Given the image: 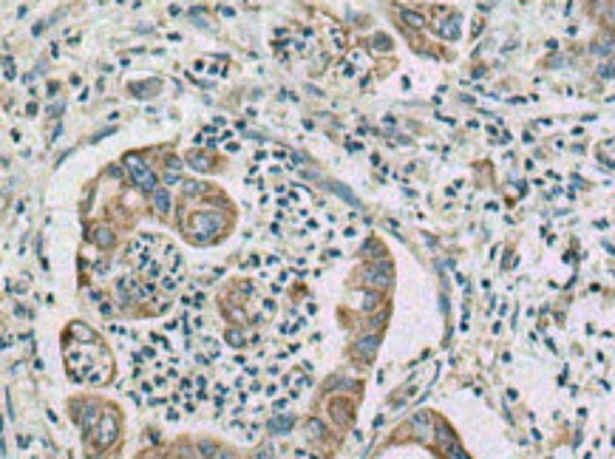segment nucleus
Listing matches in <instances>:
<instances>
[{"mask_svg":"<svg viewBox=\"0 0 615 459\" xmlns=\"http://www.w3.org/2000/svg\"><path fill=\"white\" fill-rule=\"evenodd\" d=\"M125 167H131V173H134V182L139 184V187H145V190H153V187H156V176H153V170H147V167L142 165L136 156H128V159H125Z\"/></svg>","mask_w":615,"mask_h":459,"instance_id":"obj_1","label":"nucleus"},{"mask_svg":"<svg viewBox=\"0 0 615 459\" xmlns=\"http://www.w3.org/2000/svg\"><path fill=\"white\" fill-rule=\"evenodd\" d=\"M377 346H380V340L374 335H369V337H363V340L354 346V355H357L360 360H372V357L377 355Z\"/></svg>","mask_w":615,"mask_h":459,"instance_id":"obj_2","label":"nucleus"},{"mask_svg":"<svg viewBox=\"0 0 615 459\" xmlns=\"http://www.w3.org/2000/svg\"><path fill=\"white\" fill-rule=\"evenodd\" d=\"M116 431H119V425H116V417H114V414H105V417H102V425H99V442H105V445H108V442L116 436Z\"/></svg>","mask_w":615,"mask_h":459,"instance_id":"obj_3","label":"nucleus"},{"mask_svg":"<svg viewBox=\"0 0 615 459\" xmlns=\"http://www.w3.org/2000/svg\"><path fill=\"white\" fill-rule=\"evenodd\" d=\"M289 428H292V417H286V414H278L267 423L269 434H289Z\"/></svg>","mask_w":615,"mask_h":459,"instance_id":"obj_4","label":"nucleus"},{"mask_svg":"<svg viewBox=\"0 0 615 459\" xmlns=\"http://www.w3.org/2000/svg\"><path fill=\"white\" fill-rule=\"evenodd\" d=\"M445 451H448V459H471L468 453H465V451H462V448H459L454 440H448V442H445Z\"/></svg>","mask_w":615,"mask_h":459,"instance_id":"obj_5","label":"nucleus"},{"mask_svg":"<svg viewBox=\"0 0 615 459\" xmlns=\"http://www.w3.org/2000/svg\"><path fill=\"white\" fill-rule=\"evenodd\" d=\"M402 20H406V23H411L414 29H422V26H426L422 14H417V12H402Z\"/></svg>","mask_w":615,"mask_h":459,"instance_id":"obj_6","label":"nucleus"},{"mask_svg":"<svg viewBox=\"0 0 615 459\" xmlns=\"http://www.w3.org/2000/svg\"><path fill=\"white\" fill-rule=\"evenodd\" d=\"M153 202H156L159 213H167V193L165 190H156V193H153Z\"/></svg>","mask_w":615,"mask_h":459,"instance_id":"obj_7","label":"nucleus"},{"mask_svg":"<svg viewBox=\"0 0 615 459\" xmlns=\"http://www.w3.org/2000/svg\"><path fill=\"white\" fill-rule=\"evenodd\" d=\"M199 451L204 453V456H207V459H213V456H216V451H219V448H216L213 442H199Z\"/></svg>","mask_w":615,"mask_h":459,"instance_id":"obj_8","label":"nucleus"},{"mask_svg":"<svg viewBox=\"0 0 615 459\" xmlns=\"http://www.w3.org/2000/svg\"><path fill=\"white\" fill-rule=\"evenodd\" d=\"M227 340H230V346H244V335H238L236 329L227 332Z\"/></svg>","mask_w":615,"mask_h":459,"instance_id":"obj_9","label":"nucleus"},{"mask_svg":"<svg viewBox=\"0 0 615 459\" xmlns=\"http://www.w3.org/2000/svg\"><path fill=\"white\" fill-rule=\"evenodd\" d=\"M306 425H309V428L315 431V436H323V425L317 423V420H309V423H306Z\"/></svg>","mask_w":615,"mask_h":459,"instance_id":"obj_10","label":"nucleus"},{"mask_svg":"<svg viewBox=\"0 0 615 459\" xmlns=\"http://www.w3.org/2000/svg\"><path fill=\"white\" fill-rule=\"evenodd\" d=\"M258 459H272V445L261 448V451H258Z\"/></svg>","mask_w":615,"mask_h":459,"instance_id":"obj_11","label":"nucleus"},{"mask_svg":"<svg viewBox=\"0 0 615 459\" xmlns=\"http://www.w3.org/2000/svg\"><path fill=\"white\" fill-rule=\"evenodd\" d=\"M14 315H20V318H31V312H29V309H26V306H14Z\"/></svg>","mask_w":615,"mask_h":459,"instance_id":"obj_12","label":"nucleus"},{"mask_svg":"<svg viewBox=\"0 0 615 459\" xmlns=\"http://www.w3.org/2000/svg\"><path fill=\"white\" fill-rule=\"evenodd\" d=\"M601 77H615V65H601Z\"/></svg>","mask_w":615,"mask_h":459,"instance_id":"obj_13","label":"nucleus"},{"mask_svg":"<svg viewBox=\"0 0 615 459\" xmlns=\"http://www.w3.org/2000/svg\"><path fill=\"white\" fill-rule=\"evenodd\" d=\"M196 386H199V388H204V386H207V380L201 377V374H196Z\"/></svg>","mask_w":615,"mask_h":459,"instance_id":"obj_14","label":"nucleus"},{"mask_svg":"<svg viewBox=\"0 0 615 459\" xmlns=\"http://www.w3.org/2000/svg\"><path fill=\"white\" fill-rule=\"evenodd\" d=\"M607 17H609V20H612V23H615V3H612V9H609V12H607Z\"/></svg>","mask_w":615,"mask_h":459,"instance_id":"obj_15","label":"nucleus"}]
</instances>
